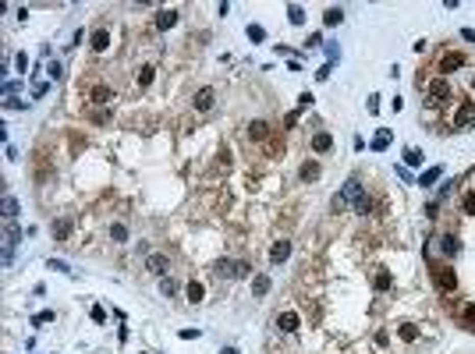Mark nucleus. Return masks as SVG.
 <instances>
[{
    "label": "nucleus",
    "mask_w": 475,
    "mask_h": 354,
    "mask_svg": "<svg viewBox=\"0 0 475 354\" xmlns=\"http://www.w3.org/2000/svg\"><path fill=\"white\" fill-rule=\"evenodd\" d=\"M429 273H433V283H436L443 294H451V290L458 287V277H454V269H451L447 262H436V266H429Z\"/></svg>",
    "instance_id": "1"
},
{
    "label": "nucleus",
    "mask_w": 475,
    "mask_h": 354,
    "mask_svg": "<svg viewBox=\"0 0 475 354\" xmlns=\"http://www.w3.org/2000/svg\"><path fill=\"white\" fill-rule=\"evenodd\" d=\"M468 128H475V99H465L454 110V131H468Z\"/></svg>",
    "instance_id": "2"
},
{
    "label": "nucleus",
    "mask_w": 475,
    "mask_h": 354,
    "mask_svg": "<svg viewBox=\"0 0 475 354\" xmlns=\"http://www.w3.org/2000/svg\"><path fill=\"white\" fill-rule=\"evenodd\" d=\"M426 96H429V106L447 103V99H451V81H447V78H433L429 89H426Z\"/></svg>",
    "instance_id": "3"
},
{
    "label": "nucleus",
    "mask_w": 475,
    "mask_h": 354,
    "mask_svg": "<svg viewBox=\"0 0 475 354\" xmlns=\"http://www.w3.org/2000/svg\"><path fill=\"white\" fill-rule=\"evenodd\" d=\"M362 195H365V192H362V181H358V177H351V181L340 188V195H333V209H340L344 202H358Z\"/></svg>",
    "instance_id": "4"
},
{
    "label": "nucleus",
    "mask_w": 475,
    "mask_h": 354,
    "mask_svg": "<svg viewBox=\"0 0 475 354\" xmlns=\"http://www.w3.org/2000/svg\"><path fill=\"white\" fill-rule=\"evenodd\" d=\"M21 241V230L7 220V230H4V266H11V255H14V244Z\"/></svg>",
    "instance_id": "5"
},
{
    "label": "nucleus",
    "mask_w": 475,
    "mask_h": 354,
    "mask_svg": "<svg viewBox=\"0 0 475 354\" xmlns=\"http://www.w3.org/2000/svg\"><path fill=\"white\" fill-rule=\"evenodd\" d=\"M146 269H149L153 277H160V280H163V277L170 273V259H167V255H160V252H153V255L146 259Z\"/></svg>",
    "instance_id": "6"
},
{
    "label": "nucleus",
    "mask_w": 475,
    "mask_h": 354,
    "mask_svg": "<svg viewBox=\"0 0 475 354\" xmlns=\"http://www.w3.org/2000/svg\"><path fill=\"white\" fill-rule=\"evenodd\" d=\"M213 103H217V89H209V85H206V89H199V92H195V110H199V114L213 110Z\"/></svg>",
    "instance_id": "7"
},
{
    "label": "nucleus",
    "mask_w": 475,
    "mask_h": 354,
    "mask_svg": "<svg viewBox=\"0 0 475 354\" xmlns=\"http://www.w3.org/2000/svg\"><path fill=\"white\" fill-rule=\"evenodd\" d=\"M287 255H291V241H273V248H270V262L280 266V262H287Z\"/></svg>",
    "instance_id": "8"
},
{
    "label": "nucleus",
    "mask_w": 475,
    "mask_h": 354,
    "mask_svg": "<svg viewBox=\"0 0 475 354\" xmlns=\"http://www.w3.org/2000/svg\"><path fill=\"white\" fill-rule=\"evenodd\" d=\"M277 326H280L284 333H295V330L302 326V319H298V312H280V319H277Z\"/></svg>",
    "instance_id": "9"
},
{
    "label": "nucleus",
    "mask_w": 475,
    "mask_h": 354,
    "mask_svg": "<svg viewBox=\"0 0 475 354\" xmlns=\"http://www.w3.org/2000/svg\"><path fill=\"white\" fill-rule=\"evenodd\" d=\"M330 149H333V135H330V131L312 135V152H330Z\"/></svg>",
    "instance_id": "10"
},
{
    "label": "nucleus",
    "mask_w": 475,
    "mask_h": 354,
    "mask_svg": "<svg viewBox=\"0 0 475 354\" xmlns=\"http://www.w3.org/2000/svg\"><path fill=\"white\" fill-rule=\"evenodd\" d=\"M89 46H92L96 53H103V50L110 46V32H107V29H96V32H92V43H89Z\"/></svg>",
    "instance_id": "11"
},
{
    "label": "nucleus",
    "mask_w": 475,
    "mask_h": 354,
    "mask_svg": "<svg viewBox=\"0 0 475 354\" xmlns=\"http://www.w3.org/2000/svg\"><path fill=\"white\" fill-rule=\"evenodd\" d=\"M89 99H92V103H99V106H107V103L114 99V89H107V85H96Z\"/></svg>",
    "instance_id": "12"
},
{
    "label": "nucleus",
    "mask_w": 475,
    "mask_h": 354,
    "mask_svg": "<svg viewBox=\"0 0 475 354\" xmlns=\"http://www.w3.org/2000/svg\"><path fill=\"white\" fill-rule=\"evenodd\" d=\"M266 135H270V124H266V121H252V124H248V139L262 142Z\"/></svg>",
    "instance_id": "13"
},
{
    "label": "nucleus",
    "mask_w": 475,
    "mask_h": 354,
    "mask_svg": "<svg viewBox=\"0 0 475 354\" xmlns=\"http://www.w3.org/2000/svg\"><path fill=\"white\" fill-rule=\"evenodd\" d=\"M440 64H443V71H454V68H465L468 61H465V53H443Z\"/></svg>",
    "instance_id": "14"
},
{
    "label": "nucleus",
    "mask_w": 475,
    "mask_h": 354,
    "mask_svg": "<svg viewBox=\"0 0 475 354\" xmlns=\"http://www.w3.org/2000/svg\"><path fill=\"white\" fill-rule=\"evenodd\" d=\"M252 294H255V297H266V294H270V277H266V273H259V277L252 280Z\"/></svg>",
    "instance_id": "15"
},
{
    "label": "nucleus",
    "mask_w": 475,
    "mask_h": 354,
    "mask_svg": "<svg viewBox=\"0 0 475 354\" xmlns=\"http://www.w3.org/2000/svg\"><path fill=\"white\" fill-rule=\"evenodd\" d=\"M340 21H344V11H340V7H326L323 25H326V29H333V25H340Z\"/></svg>",
    "instance_id": "16"
},
{
    "label": "nucleus",
    "mask_w": 475,
    "mask_h": 354,
    "mask_svg": "<svg viewBox=\"0 0 475 354\" xmlns=\"http://www.w3.org/2000/svg\"><path fill=\"white\" fill-rule=\"evenodd\" d=\"M440 252H443L447 259H454V255H458V237H451V234H443V237H440Z\"/></svg>",
    "instance_id": "17"
},
{
    "label": "nucleus",
    "mask_w": 475,
    "mask_h": 354,
    "mask_svg": "<svg viewBox=\"0 0 475 354\" xmlns=\"http://www.w3.org/2000/svg\"><path fill=\"white\" fill-rule=\"evenodd\" d=\"M174 21H177V11H160V14H156V29H160V32H167Z\"/></svg>",
    "instance_id": "18"
},
{
    "label": "nucleus",
    "mask_w": 475,
    "mask_h": 354,
    "mask_svg": "<svg viewBox=\"0 0 475 354\" xmlns=\"http://www.w3.org/2000/svg\"><path fill=\"white\" fill-rule=\"evenodd\" d=\"M390 139H394V135H390V131H387V128H380V135H376V139H373V145H369V149H373V152H383V149H387V145H390Z\"/></svg>",
    "instance_id": "19"
},
{
    "label": "nucleus",
    "mask_w": 475,
    "mask_h": 354,
    "mask_svg": "<svg viewBox=\"0 0 475 354\" xmlns=\"http://www.w3.org/2000/svg\"><path fill=\"white\" fill-rule=\"evenodd\" d=\"M373 287H376V290H390V287H394V277H390L387 269H380V273L373 277Z\"/></svg>",
    "instance_id": "20"
},
{
    "label": "nucleus",
    "mask_w": 475,
    "mask_h": 354,
    "mask_svg": "<svg viewBox=\"0 0 475 354\" xmlns=\"http://www.w3.org/2000/svg\"><path fill=\"white\" fill-rule=\"evenodd\" d=\"M440 174H443L440 167H429V170H422V177H418V184H422V188H429V184H436V181H440Z\"/></svg>",
    "instance_id": "21"
},
{
    "label": "nucleus",
    "mask_w": 475,
    "mask_h": 354,
    "mask_svg": "<svg viewBox=\"0 0 475 354\" xmlns=\"http://www.w3.org/2000/svg\"><path fill=\"white\" fill-rule=\"evenodd\" d=\"M184 290H188V301H192V305H199V301H202V294H206L199 280H188V287H184Z\"/></svg>",
    "instance_id": "22"
},
{
    "label": "nucleus",
    "mask_w": 475,
    "mask_h": 354,
    "mask_svg": "<svg viewBox=\"0 0 475 354\" xmlns=\"http://www.w3.org/2000/svg\"><path fill=\"white\" fill-rule=\"evenodd\" d=\"M298 174H302V181H316V177H319V163H316V159L302 163V170H298Z\"/></svg>",
    "instance_id": "23"
},
{
    "label": "nucleus",
    "mask_w": 475,
    "mask_h": 354,
    "mask_svg": "<svg viewBox=\"0 0 475 354\" xmlns=\"http://www.w3.org/2000/svg\"><path fill=\"white\" fill-rule=\"evenodd\" d=\"M217 277L234 280V262H231V259H220V262H217Z\"/></svg>",
    "instance_id": "24"
},
{
    "label": "nucleus",
    "mask_w": 475,
    "mask_h": 354,
    "mask_svg": "<svg viewBox=\"0 0 475 354\" xmlns=\"http://www.w3.org/2000/svg\"><path fill=\"white\" fill-rule=\"evenodd\" d=\"M153 78H156V68H153V64H146L142 74H139V89H149V85H153Z\"/></svg>",
    "instance_id": "25"
},
{
    "label": "nucleus",
    "mask_w": 475,
    "mask_h": 354,
    "mask_svg": "<svg viewBox=\"0 0 475 354\" xmlns=\"http://www.w3.org/2000/svg\"><path fill=\"white\" fill-rule=\"evenodd\" d=\"M110 237H114L117 244H124V241H128V227H124V223H114V227H110Z\"/></svg>",
    "instance_id": "26"
},
{
    "label": "nucleus",
    "mask_w": 475,
    "mask_h": 354,
    "mask_svg": "<svg viewBox=\"0 0 475 354\" xmlns=\"http://www.w3.org/2000/svg\"><path fill=\"white\" fill-rule=\"evenodd\" d=\"M4 216H7V220H14V216H18V199H14V195H7V199H4Z\"/></svg>",
    "instance_id": "27"
},
{
    "label": "nucleus",
    "mask_w": 475,
    "mask_h": 354,
    "mask_svg": "<svg viewBox=\"0 0 475 354\" xmlns=\"http://www.w3.org/2000/svg\"><path fill=\"white\" fill-rule=\"evenodd\" d=\"M287 18H291V25H302V21H305V11H302L298 4H291V7H287Z\"/></svg>",
    "instance_id": "28"
},
{
    "label": "nucleus",
    "mask_w": 475,
    "mask_h": 354,
    "mask_svg": "<svg viewBox=\"0 0 475 354\" xmlns=\"http://www.w3.org/2000/svg\"><path fill=\"white\" fill-rule=\"evenodd\" d=\"M404 163H411V167H422V152H418V149H404Z\"/></svg>",
    "instance_id": "29"
},
{
    "label": "nucleus",
    "mask_w": 475,
    "mask_h": 354,
    "mask_svg": "<svg viewBox=\"0 0 475 354\" xmlns=\"http://www.w3.org/2000/svg\"><path fill=\"white\" fill-rule=\"evenodd\" d=\"M397 333H401V340H404V344H411V340L418 337V330H415V326H408V322H404V326H401Z\"/></svg>",
    "instance_id": "30"
},
{
    "label": "nucleus",
    "mask_w": 475,
    "mask_h": 354,
    "mask_svg": "<svg viewBox=\"0 0 475 354\" xmlns=\"http://www.w3.org/2000/svg\"><path fill=\"white\" fill-rule=\"evenodd\" d=\"M50 78H54V81H61V78H64V64H61V61H50Z\"/></svg>",
    "instance_id": "31"
},
{
    "label": "nucleus",
    "mask_w": 475,
    "mask_h": 354,
    "mask_svg": "<svg viewBox=\"0 0 475 354\" xmlns=\"http://www.w3.org/2000/svg\"><path fill=\"white\" fill-rule=\"evenodd\" d=\"M248 39H255V43H262V39H266V32H262V25H248Z\"/></svg>",
    "instance_id": "32"
},
{
    "label": "nucleus",
    "mask_w": 475,
    "mask_h": 354,
    "mask_svg": "<svg viewBox=\"0 0 475 354\" xmlns=\"http://www.w3.org/2000/svg\"><path fill=\"white\" fill-rule=\"evenodd\" d=\"M68 230H71V223H68V220H57V227H54V234H57L61 241L68 237Z\"/></svg>",
    "instance_id": "33"
},
{
    "label": "nucleus",
    "mask_w": 475,
    "mask_h": 354,
    "mask_svg": "<svg viewBox=\"0 0 475 354\" xmlns=\"http://www.w3.org/2000/svg\"><path fill=\"white\" fill-rule=\"evenodd\" d=\"M46 89H50L46 81H36V85H32V99H43V96H46Z\"/></svg>",
    "instance_id": "34"
},
{
    "label": "nucleus",
    "mask_w": 475,
    "mask_h": 354,
    "mask_svg": "<svg viewBox=\"0 0 475 354\" xmlns=\"http://www.w3.org/2000/svg\"><path fill=\"white\" fill-rule=\"evenodd\" d=\"M160 290L170 297V294H177V283H174V280H163V283H160Z\"/></svg>",
    "instance_id": "35"
},
{
    "label": "nucleus",
    "mask_w": 475,
    "mask_h": 354,
    "mask_svg": "<svg viewBox=\"0 0 475 354\" xmlns=\"http://www.w3.org/2000/svg\"><path fill=\"white\" fill-rule=\"evenodd\" d=\"M14 68L25 74V68H29V57H25V53H18V57H14Z\"/></svg>",
    "instance_id": "36"
},
{
    "label": "nucleus",
    "mask_w": 475,
    "mask_h": 354,
    "mask_svg": "<svg viewBox=\"0 0 475 354\" xmlns=\"http://www.w3.org/2000/svg\"><path fill=\"white\" fill-rule=\"evenodd\" d=\"M50 269H57V273H71V269H68L61 259H50Z\"/></svg>",
    "instance_id": "37"
},
{
    "label": "nucleus",
    "mask_w": 475,
    "mask_h": 354,
    "mask_svg": "<svg viewBox=\"0 0 475 354\" xmlns=\"http://www.w3.org/2000/svg\"><path fill=\"white\" fill-rule=\"evenodd\" d=\"M330 71H333V64H326V68H319V71H316V78H319V81H326V78H330Z\"/></svg>",
    "instance_id": "38"
},
{
    "label": "nucleus",
    "mask_w": 475,
    "mask_h": 354,
    "mask_svg": "<svg viewBox=\"0 0 475 354\" xmlns=\"http://www.w3.org/2000/svg\"><path fill=\"white\" fill-rule=\"evenodd\" d=\"M465 212H472V216H475V195H465Z\"/></svg>",
    "instance_id": "39"
},
{
    "label": "nucleus",
    "mask_w": 475,
    "mask_h": 354,
    "mask_svg": "<svg viewBox=\"0 0 475 354\" xmlns=\"http://www.w3.org/2000/svg\"><path fill=\"white\" fill-rule=\"evenodd\" d=\"M461 39H468V43H475V32H472V29H461Z\"/></svg>",
    "instance_id": "40"
},
{
    "label": "nucleus",
    "mask_w": 475,
    "mask_h": 354,
    "mask_svg": "<svg viewBox=\"0 0 475 354\" xmlns=\"http://www.w3.org/2000/svg\"><path fill=\"white\" fill-rule=\"evenodd\" d=\"M465 319H468V322H475V305H468V308H465Z\"/></svg>",
    "instance_id": "41"
},
{
    "label": "nucleus",
    "mask_w": 475,
    "mask_h": 354,
    "mask_svg": "<svg viewBox=\"0 0 475 354\" xmlns=\"http://www.w3.org/2000/svg\"><path fill=\"white\" fill-rule=\"evenodd\" d=\"M220 354H238V347H224V351H220Z\"/></svg>",
    "instance_id": "42"
}]
</instances>
